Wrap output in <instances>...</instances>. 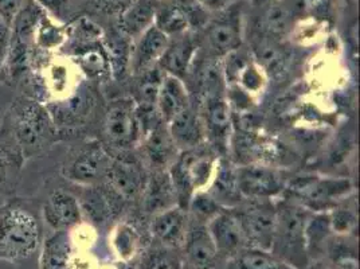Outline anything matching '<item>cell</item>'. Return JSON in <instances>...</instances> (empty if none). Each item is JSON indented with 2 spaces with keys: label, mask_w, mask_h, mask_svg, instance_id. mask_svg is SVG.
I'll return each mask as SVG.
<instances>
[{
  "label": "cell",
  "mask_w": 360,
  "mask_h": 269,
  "mask_svg": "<svg viewBox=\"0 0 360 269\" xmlns=\"http://www.w3.org/2000/svg\"><path fill=\"white\" fill-rule=\"evenodd\" d=\"M8 132L22 156L31 158L56 140L57 127L44 103L22 96L8 112Z\"/></svg>",
  "instance_id": "1"
},
{
  "label": "cell",
  "mask_w": 360,
  "mask_h": 269,
  "mask_svg": "<svg viewBox=\"0 0 360 269\" xmlns=\"http://www.w3.org/2000/svg\"><path fill=\"white\" fill-rule=\"evenodd\" d=\"M276 206L277 223L270 252L292 268L305 267L308 263L305 225L312 211L289 198L276 204Z\"/></svg>",
  "instance_id": "2"
},
{
  "label": "cell",
  "mask_w": 360,
  "mask_h": 269,
  "mask_svg": "<svg viewBox=\"0 0 360 269\" xmlns=\"http://www.w3.org/2000/svg\"><path fill=\"white\" fill-rule=\"evenodd\" d=\"M42 229L30 210L16 204L0 208V256L26 258L41 242Z\"/></svg>",
  "instance_id": "3"
},
{
  "label": "cell",
  "mask_w": 360,
  "mask_h": 269,
  "mask_svg": "<svg viewBox=\"0 0 360 269\" xmlns=\"http://www.w3.org/2000/svg\"><path fill=\"white\" fill-rule=\"evenodd\" d=\"M352 192V183L345 178H324L304 175L288 180L285 193L289 199L305 206L311 211H326L338 201Z\"/></svg>",
  "instance_id": "4"
},
{
  "label": "cell",
  "mask_w": 360,
  "mask_h": 269,
  "mask_svg": "<svg viewBox=\"0 0 360 269\" xmlns=\"http://www.w3.org/2000/svg\"><path fill=\"white\" fill-rule=\"evenodd\" d=\"M218 13L219 15L209 19L203 27V37L198 44L202 46L199 49L206 50L207 57L222 60L242 47L243 29L240 8L237 3Z\"/></svg>",
  "instance_id": "5"
},
{
  "label": "cell",
  "mask_w": 360,
  "mask_h": 269,
  "mask_svg": "<svg viewBox=\"0 0 360 269\" xmlns=\"http://www.w3.org/2000/svg\"><path fill=\"white\" fill-rule=\"evenodd\" d=\"M246 204H240L236 208V214L240 220L242 230L245 233L246 244L252 248L269 251L273 245L277 206L273 199H246Z\"/></svg>",
  "instance_id": "6"
},
{
  "label": "cell",
  "mask_w": 360,
  "mask_h": 269,
  "mask_svg": "<svg viewBox=\"0 0 360 269\" xmlns=\"http://www.w3.org/2000/svg\"><path fill=\"white\" fill-rule=\"evenodd\" d=\"M104 134L108 143L119 150H131L143 139L134 100L122 99L106 111Z\"/></svg>",
  "instance_id": "7"
},
{
  "label": "cell",
  "mask_w": 360,
  "mask_h": 269,
  "mask_svg": "<svg viewBox=\"0 0 360 269\" xmlns=\"http://www.w3.org/2000/svg\"><path fill=\"white\" fill-rule=\"evenodd\" d=\"M237 177L243 199H274L285 193L289 180L276 167L261 163L237 165Z\"/></svg>",
  "instance_id": "8"
},
{
  "label": "cell",
  "mask_w": 360,
  "mask_h": 269,
  "mask_svg": "<svg viewBox=\"0 0 360 269\" xmlns=\"http://www.w3.org/2000/svg\"><path fill=\"white\" fill-rule=\"evenodd\" d=\"M206 142H209L214 150L226 152L229 150L233 137V121L230 103L226 96H215L203 100V111L200 113Z\"/></svg>",
  "instance_id": "9"
},
{
  "label": "cell",
  "mask_w": 360,
  "mask_h": 269,
  "mask_svg": "<svg viewBox=\"0 0 360 269\" xmlns=\"http://www.w3.org/2000/svg\"><path fill=\"white\" fill-rule=\"evenodd\" d=\"M112 158L100 143H90L75 156L72 165L68 167L66 177L79 184L91 186L98 180L106 178Z\"/></svg>",
  "instance_id": "10"
},
{
  "label": "cell",
  "mask_w": 360,
  "mask_h": 269,
  "mask_svg": "<svg viewBox=\"0 0 360 269\" xmlns=\"http://www.w3.org/2000/svg\"><path fill=\"white\" fill-rule=\"evenodd\" d=\"M207 229L218 254L234 256L246 248V239L240 220L233 210H222L207 223Z\"/></svg>",
  "instance_id": "11"
},
{
  "label": "cell",
  "mask_w": 360,
  "mask_h": 269,
  "mask_svg": "<svg viewBox=\"0 0 360 269\" xmlns=\"http://www.w3.org/2000/svg\"><path fill=\"white\" fill-rule=\"evenodd\" d=\"M199 50L198 39L193 38L188 32L169 38L165 54L159 61L158 66L165 75H175L183 80L190 73Z\"/></svg>",
  "instance_id": "12"
},
{
  "label": "cell",
  "mask_w": 360,
  "mask_h": 269,
  "mask_svg": "<svg viewBox=\"0 0 360 269\" xmlns=\"http://www.w3.org/2000/svg\"><path fill=\"white\" fill-rule=\"evenodd\" d=\"M207 194L222 208L233 210L243 202L237 177V165L225 158H219L215 167L214 177L206 189Z\"/></svg>",
  "instance_id": "13"
},
{
  "label": "cell",
  "mask_w": 360,
  "mask_h": 269,
  "mask_svg": "<svg viewBox=\"0 0 360 269\" xmlns=\"http://www.w3.org/2000/svg\"><path fill=\"white\" fill-rule=\"evenodd\" d=\"M169 134L180 152L206 144V132L200 113L190 105L167 123Z\"/></svg>",
  "instance_id": "14"
},
{
  "label": "cell",
  "mask_w": 360,
  "mask_h": 269,
  "mask_svg": "<svg viewBox=\"0 0 360 269\" xmlns=\"http://www.w3.org/2000/svg\"><path fill=\"white\" fill-rule=\"evenodd\" d=\"M106 180H109L110 187L115 193L131 199L137 195H141V192L146 186L147 175L144 168L135 159H113L109 167Z\"/></svg>",
  "instance_id": "15"
},
{
  "label": "cell",
  "mask_w": 360,
  "mask_h": 269,
  "mask_svg": "<svg viewBox=\"0 0 360 269\" xmlns=\"http://www.w3.org/2000/svg\"><path fill=\"white\" fill-rule=\"evenodd\" d=\"M146 156L155 171H168L179 158L180 151L174 143L165 121L143 136Z\"/></svg>",
  "instance_id": "16"
},
{
  "label": "cell",
  "mask_w": 360,
  "mask_h": 269,
  "mask_svg": "<svg viewBox=\"0 0 360 269\" xmlns=\"http://www.w3.org/2000/svg\"><path fill=\"white\" fill-rule=\"evenodd\" d=\"M187 221V210L178 205L172 206L153 214L152 234L163 246L178 248L184 244L188 230Z\"/></svg>",
  "instance_id": "17"
},
{
  "label": "cell",
  "mask_w": 360,
  "mask_h": 269,
  "mask_svg": "<svg viewBox=\"0 0 360 269\" xmlns=\"http://www.w3.org/2000/svg\"><path fill=\"white\" fill-rule=\"evenodd\" d=\"M168 42L169 37H167L155 25H152L140 37H137V42L131 56L134 72L140 75L158 66L162 56L165 54Z\"/></svg>",
  "instance_id": "18"
},
{
  "label": "cell",
  "mask_w": 360,
  "mask_h": 269,
  "mask_svg": "<svg viewBox=\"0 0 360 269\" xmlns=\"http://www.w3.org/2000/svg\"><path fill=\"white\" fill-rule=\"evenodd\" d=\"M186 258L194 269H211L218 257V251L211 237L207 225L196 223L188 227L186 239Z\"/></svg>",
  "instance_id": "19"
},
{
  "label": "cell",
  "mask_w": 360,
  "mask_h": 269,
  "mask_svg": "<svg viewBox=\"0 0 360 269\" xmlns=\"http://www.w3.org/2000/svg\"><path fill=\"white\" fill-rule=\"evenodd\" d=\"M81 206L75 195L57 190L44 206L46 223L56 230H69L81 223Z\"/></svg>",
  "instance_id": "20"
},
{
  "label": "cell",
  "mask_w": 360,
  "mask_h": 269,
  "mask_svg": "<svg viewBox=\"0 0 360 269\" xmlns=\"http://www.w3.org/2000/svg\"><path fill=\"white\" fill-rule=\"evenodd\" d=\"M190 93L183 80L163 73L156 99V108L165 124L190 106Z\"/></svg>",
  "instance_id": "21"
},
{
  "label": "cell",
  "mask_w": 360,
  "mask_h": 269,
  "mask_svg": "<svg viewBox=\"0 0 360 269\" xmlns=\"http://www.w3.org/2000/svg\"><path fill=\"white\" fill-rule=\"evenodd\" d=\"M143 208L156 214L178 205V196L168 171H155L141 192Z\"/></svg>",
  "instance_id": "22"
},
{
  "label": "cell",
  "mask_w": 360,
  "mask_h": 269,
  "mask_svg": "<svg viewBox=\"0 0 360 269\" xmlns=\"http://www.w3.org/2000/svg\"><path fill=\"white\" fill-rule=\"evenodd\" d=\"M159 4V0H135L120 14L121 32L131 38L140 37L153 25Z\"/></svg>",
  "instance_id": "23"
},
{
  "label": "cell",
  "mask_w": 360,
  "mask_h": 269,
  "mask_svg": "<svg viewBox=\"0 0 360 269\" xmlns=\"http://www.w3.org/2000/svg\"><path fill=\"white\" fill-rule=\"evenodd\" d=\"M296 16H299V14L292 0H281L271 3L262 20L265 34L274 39L285 37L286 34L292 30Z\"/></svg>",
  "instance_id": "24"
},
{
  "label": "cell",
  "mask_w": 360,
  "mask_h": 269,
  "mask_svg": "<svg viewBox=\"0 0 360 269\" xmlns=\"http://www.w3.org/2000/svg\"><path fill=\"white\" fill-rule=\"evenodd\" d=\"M72 239L68 230H57L46 239L41 256L42 269H70Z\"/></svg>",
  "instance_id": "25"
},
{
  "label": "cell",
  "mask_w": 360,
  "mask_h": 269,
  "mask_svg": "<svg viewBox=\"0 0 360 269\" xmlns=\"http://www.w3.org/2000/svg\"><path fill=\"white\" fill-rule=\"evenodd\" d=\"M330 233V214L326 211H312L305 225V249L308 257H319L326 251Z\"/></svg>",
  "instance_id": "26"
},
{
  "label": "cell",
  "mask_w": 360,
  "mask_h": 269,
  "mask_svg": "<svg viewBox=\"0 0 360 269\" xmlns=\"http://www.w3.org/2000/svg\"><path fill=\"white\" fill-rule=\"evenodd\" d=\"M153 25L169 38L184 34L190 29L187 15L176 0L160 1L155 14Z\"/></svg>",
  "instance_id": "27"
},
{
  "label": "cell",
  "mask_w": 360,
  "mask_h": 269,
  "mask_svg": "<svg viewBox=\"0 0 360 269\" xmlns=\"http://www.w3.org/2000/svg\"><path fill=\"white\" fill-rule=\"evenodd\" d=\"M229 269H295L269 251L258 248H243L234 254Z\"/></svg>",
  "instance_id": "28"
},
{
  "label": "cell",
  "mask_w": 360,
  "mask_h": 269,
  "mask_svg": "<svg viewBox=\"0 0 360 269\" xmlns=\"http://www.w3.org/2000/svg\"><path fill=\"white\" fill-rule=\"evenodd\" d=\"M78 66L90 77H101L110 68V60L101 46H89L77 54Z\"/></svg>",
  "instance_id": "29"
},
{
  "label": "cell",
  "mask_w": 360,
  "mask_h": 269,
  "mask_svg": "<svg viewBox=\"0 0 360 269\" xmlns=\"http://www.w3.org/2000/svg\"><path fill=\"white\" fill-rule=\"evenodd\" d=\"M84 209L97 224H105L113 217V205L109 195L101 190H90L84 196Z\"/></svg>",
  "instance_id": "30"
},
{
  "label": "cell",
  "mask_w": 360,
  "mask_h": 269,
  "mask_svg": "<svg viewBox=\"0 0 360 269\" xmlns=\"http://www.w3.org/2000/svg\"><path fill=\"white\" fill-rule=\"evenodd\" d=\"M63 41H65V34L60 26L53 23L51 19L46 14L42 16L34 32L35 46L45 50H51L60 46Z\"/></svg>",
  "instance_id": "31"
},
{
  "label": "cell",
  "mask_w": 360,
  "mask_h": 269,
  "mask_svg": "<svg viewBox=\"0 0 360 269\" xmlns=\"http://www.w3.org/2000/svg\"><path fill=\"white\" fill-rule=\"evenodd\" d=\"M141 269H181V260L175 248L162 246L146 254Z\"/></svg>",
  "instance_id": "32"
},
{
  "label": "cell",
  "mask_w": 360,
  "mask_h": 269,
  "mask_svg": "<svg viewBox=\"0 0 360 269\" xmlns=\"http://www.w3.org/2000/svg\"><path fill=\"white\" fill-rule=\"evenodd\" d=\"M139 245V236L129 224H120L113 233L115 251L124 260H129L135 256Z\"/></svg>",
  "instance_id": "33"
},
{
  "label": "cell",
  "mask_w": 360,
  "mask_h": 269,
  "mask_svg": "<svg viewBox=\"0 0 360 269\" xmlns=\"http://www.w3.org/2000/svg\"><path fill=\"white\" fill-rule=\"evenodd\" d=\"M191 210L196 217L199 218V223L207 224L212 217H215L219 211H222V208L207 194L206 190L203 192H198L193 195L188 208Z\"/></svg>",
  "instance_id": "34"
},
{
  "label": "cell",
  "mask_w": 360,
  "mask_h": 269,
  "mask_svg": "<svg viewBox=\"0 0 360 269\" xmlns=\"http://www.w3.org/2000/svg\"><path fill=\"white\" fill-rule=\"evenodd\" d=\"M330 214V227L333 233L348 234L356 227V214L349 209H333Z\"/></svg>",
  "instance_id": "35"
},
{
  "label": "cell",
  "mask_w": 360,
  "mask_h": 269,
  "mask_svg": "<svg viewBox=\"0 0 360 269\" xmlns=\"http://www.w3.org/2000/svg\"><path fill=\"white\" fill-rule=\"evenodd\" d=\"M25 0H0V18L11 26L19 8L22 7Z\"/></svg>",
  "instance_id": "36"
},
{
  "label": "cell",
  "mask_w": 360,
  "mask_h": 269,
  "mask_svg": "<svg viewBox=\"0 0 360 269\" xmlns=\"http://www.w3.org/2000/svg\"><path fill=\"white\" fill-rule=\"evenodd\" d=\"M135 0H100V7L108 14L124 13Z\"/></svg>",
  "instance_id": "37"
},
{
  "label": "cell",
  "mask_w": 360,
  "mask_h": 269,
  "mask_svg": "<svg viewBox=\"0 0 360 269\" xmlns=\"http://www.w3.org/2000/svg\"><path fill=\"white\" fill-rule=\"evenodd\" d=\"M203 8L207 11H222L231 4L237 3V0H196Z\"/></svg>",
  "instance_id": "38"
},
{
  "label": "cell",
  "mask_w": 360,
  "mask_h": 269,
  "mask_svg": "<svg viewBox=\"0 0 360 269\" xmlns=\"http://www.w3.org/2000/svg\"><path fill=\"white\" fill-rule=\"evenodd\" d=\"M35 1L44 10H47L49 13H53L54 15H60L69 0H35Z\"/></svg>",
  "instance_id": "39"
},
{
  "label": "cell",
  "mask_w": 360,
  "mask_h": 269,
  "mask_svg": "<svg viewBox=\"0 0 360 269\" xmlns=\"http://www.w3.org/2000/svg\"><path fill=\"white\" fill-rule=\"evenodd\" d=\"M7 178V156L0 150V184H3Z\"/></svg>",
  "instance_id": "40"
},
{
  "label": "cell",
  "mask_w": 360,
  "mask_h": 269,
  "mask_svg": "<svg viewBox=\"0 0 360 269\" xmlns=\"http://www.w3.org/2000/svg\"><path fill=\"white\" fill-rule=\"evenodd\" d=\"M10 38V26L0 18V42Z\"/></svg>",
  "instance_id": "41"
},
{
  "label": "cell",
  "mask_w": 360,
  "mask_h": 269,
  "mask_svg": "<svg viewBox=\"0 0 360 269\" xmlns=\"http://www.w3.org/2000/svg\"><path fill=\"white\" fill-rule=\"evenodd\" d=\"M7 47H8V39L0 42V70L4 68L6 57H7Z\"/></svg>",
  "instance_id": "42"
},
{
  "label": "cell",
  "mask_w": 360,
  "mask_h": 269,
  "mask_svg": "<svg viewBox=\"0 0 360 269\" xmlns=\"http://www.w3.org/2000/svg\"><path fill=\"white\" fill-rule=\"evenodd\" d=\"M259 1H270V3H274L276 0H259Z\"/></svg>",
  "instance_id": "43"
},
{
  "label": "cell",
  "mask_w": 360,
  "mask_h": 269,
  "mask_svg": "<svg viewBox=\"0 0 360 269\" xmlns=\"http://www.w3.org/2000/svg\"><path fill=\"white\" fill-rule=\"evenodd\" d=\"M159 1H165V0H159Z\"/></svg>",
  "instance_id": "44"
}]
</instances>
